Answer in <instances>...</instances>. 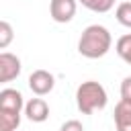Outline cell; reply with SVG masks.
I'll return each instance as SVG.
<instances>
[{"instance_id":"obj_11","label":"cell","mask_w":131,"mask_h":131,"mask_svg":"<svg viewBox=\"0 0 131 131\" xmlns=\"http://www.w3.org/2000/svg\"><path fill=\"white\" fill-rule=\"evenodd\" d=\"M78 2L92 12H108L115 6V0H78Z\"/></svg>"},{"instance_id":"obj_4","label":"cell","mask_w":131,"mask_h":131,"mask_svg":"<svg viewBox=\"0 0 131 131\" xmlns=\"http://www.w3.org/2000/svg\"><path fill=\"white\" fill-rule=\"evenodd\" d=\"M55 86V78L53 74H49L47 70H35L29 76V88L37 94V96H45L53 90Z\"/></svg>"},{"instance_id":"obj_1","label":"cell","mask_w":131,"mask_h":131,"mask_svg":"<svg viewBox=\"0 0 131 131\" xmlns=\"http://www.w3.org/2000/svg\"><path fill=\"white\" fill-rule=\"evenodd\" d=\"M111 45H113V37L108 29L102 25H90L82 31V37L78 41V51L88 59H98L108 53Z\"/></svg>"},{"instance_id":"obj_10","label":"cell","mask_w":131,"mask_h":131,"mask_svg":"<svg viewBox=\"0 0 131 131\" xmlns=\"http://www.w3.org/2000/svg\"><path fill=\"white\" fill-rule=\"evenodd\" d=\"M115 49H117L119 57H121L125 63H129V66H131V33H127V35L119 37V39H117Z\"/></svg>"},{"instance_id":"obj_15","label":"cell","mask_w":131,"mask_h":131,"mask_svg":"<svg viewBox=\"0 0 131 131\" xmlns=\"http://www.w3.org/2000/svg\"><path fill=\"white\" fill-rule=\"evenodd\" d=\"M59 131H84V127H82V123H80V121L70 119V121H66V123L61 125V129H59Z\"/></svg>"},{"instance_id":"obj_14","label":"cell","mask_w":131,"mask_h":131,"mask_svg":"<svg viewBox=\"0 0 131 131\" xmlns=\"http://www.w3.org/2000/svg\"><path fill=\"white\" fill-rule=\"evenodd\" d=\"M121 100L131 104V76H127L121 82Z\"/></svg>"},{"instance_id":"obj_2","label":"cell","mask_w":131,"mask_h":131,"mask_svg":"<svg viewBox=\"0 0 131 131\" xmlns=\"http://www.w3.org/2000/svg\"><path fill=\"white\" fill-rule=\"evenodd\" d=\"M106 102H108V96L100 82L88 80V82H82L76 90V104H78L80 113H84V115L104 108Z\"/></svg>"},{"instance_id":"obj_6","label":"cell","mask_w":131,"mask_h":131,"mask_svg":"<svg viewBox=\"0 0 131 131\" xmlns=\"http://www.w3.org/2000/svg\"><path fill=\"white\" fill-rule=\"evenodd\" d=\"M25 106L23 94L14 88H4L0 92V111H10V113H20Z\"/></svg>"},{"instance_id":"obj_9","label":"cell","mask_w":131,"mask_h":131,"mask_svg":"<svg viewBox=\"0 0 131 131\" xmlns=\"http://www.w3.org/2000/svg\"><path fill=\"white\" fill-rule=\"evenodd\" d=\"M20 125V113L0 111V131H16Z\"/></svg>"},{"instance_id":"obj_7","label":"cell","mask_w":131,"mask_h":131,"mask_svg":"<svg viewBox=\"0 0 131 131\" xmlns=\"http://www.w3.org/2000/svg\"><path fill=\"white\" fill-rule=\"evenodd\" d=\"M25 115L33 123H43L49 117V106H47V102L43 98H31L25 104Z\"/></svg>"},{"instance_id":"obj_12","label":"cell","mask_w":131,"mask_h":131,"mask_svg":"<svg viewBox=\"0 0 131 131\" xmlns=\"http://www.w3.org/2000/svg\"><path fill=\"white\" fill-rule=\"evenodd\" d=\"M115 16L123 27L131 29V2H121L115 10Z\"/></svg>"},{"instance_id":"obj_13","label":"cell","mask_w":131,"mask_h":131,"mask_svg":"<svg viewBox=\"0 0 131 131\" xmlns=\"http://www.w3.org/2000/svg\"><path fill=\"white\" fill-rule=\"evenodd\" d=\"M12 27H10V23L8 20H0V47L2 49H6L8 45H10V41H12Z\"/></svg>"},{"instance_id":"obj_5","label":"cell","mask_w":131,"mask_h":131,"mask_svg":"<svg viewBox=\"0 0 131 131\" xmlns=\"http://www.w3.org/2000/svg\"><path fill=\"white\" fill-rule=\"evenodd\" d=\"M20 70H23L20 59L14 53H8V51H2L0 53V82L14 80L20 74Z\"/></svg>"},{"instance_id":"obj_8","label":"cell","mask_w":131,"mask_h":131,"mask_svg":"<svg viewBox=\"0 0 131 131\" xmlns=\"http://www.w3.org/2000/svg\"><path fill=\"white\" fill-rule=\"evenodd\" d=\"M115 127L117 131H131V104L129 102H123L119 100L117 106H115Z\"/></svg>"},{"instance_id":"obj_3","label":"cell","mask_w":131,"mask_h":131,"mask_svg":"<svg viewBox=\"0 0 131 131\" xmlns=\"http://www.w3.org/2000/svg\"><path fill=\"white\" fill-rule=\"evenodd\" d=\"M78 0H51L49 2V14L55 23H70L76 16Z\"/></svg>"}]
</instances>
